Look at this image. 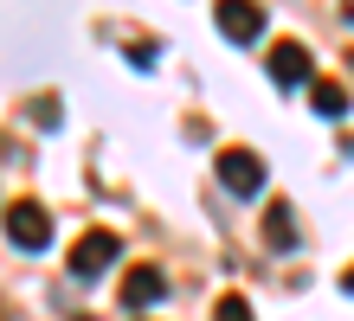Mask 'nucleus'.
Segmentation results:
<instances>
[{
  "label": "nucleus",
  "mask_w": 354,
  "mask_h": 321,
  "mask_svg": "<svg viewBox=\"0 0 354 321\" xmlns=\"http://www.w3.org/2000/svg\"><path fill=\"white\" fill-rule=\"evenodd\" d=\"M0 225H7V244L26 251V257H39V251L52 244V212L39 206V200H13L7 212H0Z\"/></svg>",
  "instance_id": "1"
},
{
  "label": "nucleus",
  "mask_w": 354,
  "mask_h": 321,
  "mask_svg": "<svg viewBox=\"0 0 354 321\" xmlns=\"http://www.w3.org/2000/svg\"><path fill=\"white\" fill-rule=\"evenodd\" d=\"M219 186L232 193V200H258L264 193V161L252 148H219Z\"/></svg>",
  "instance_id": "2"
},
{
  "label": "nucleus",
  "mask_w": 354,
  "mask_h": 321,
  "mask_svg": "<svg viewBox=\"0 0 354 321\" xmlns=\"http://www.w3.org/2000/svg\"><path fill=\"white\" fill-rule=\"evenodd\" d=\"M116 257H122V238H116V231H84V238L71 244V276H77V283H91V276H103Z\"/></svg>",
  "instance_id": "3"
},
{
  "label": "nucleus",
  "mask_w": 354,
  "mask_h": 321,
  "mask_svg": "<svg viewBox=\"0 0 354 321\" xmlns=\"http://www.w3.org/2000/svg\"><path fill=\"white\" fill-rule=\"evenodd\" d=\"M264 71H270L277 90H297V84L316 77V58H309V46H297V39H277V52L264 58Z\"/></svg>",
  "instance_id": "4"
},
{
  "label": "nucleus",
  "mask_w": 354,
  "mask_h": 321,
  "mask_svg": "<svg viewBox=\"0 0 354 321\" xmlns=\"http://www.w3.org/2000/svg\"><path fill=\"white\" fill-rule=\"evenodd\" d=\"M213 26L232 39V46H252V39L264 32V7H258V0H219V7H213Z\"/></svg>",
  "instance_id": "5"
},
{
  "label": "nucleus",
  "mask_w": 354,
  "mask_h": 321,
  "mask_svg": "<svg viewBox=\"0 0 354 321\" xmlns=\"http://www.w3.org/2000/svg\"><path fill=\"white\" fill-rule=\"evenodd\" d=\"M161 295H168V276H161L155 264H136L129 276H122V309H155Z\"/></svg>",
  "instance_id": "6"
},
{
  "label": "nucleus",
  "mask_w": 354,
  "mask_h": 321,
  "mask_svg": "<svg viewBox=\"0 0 354 321\" xmlns=\"http://www.w3.org/2000/svg\"><path fill=\"white\" fill-rule=\"evenodd\" d=\"M264 244L270 251H297V212H290V206H270L264 212Z\"/></svg>",
  "instance_id": "7"
},
{
  "label": "nucleus",
  "mask_w": 354,
  "mask_h": 321,
  "mask_svg": "<svg viewBox=\"0 0 354 321\" xmlns=\"http://www.w3.org/2000/svg\"><path fill=\"white\" fill-rule=\"evenodd\" d=\"M309 84H316V77H309ZM309 103H316V116H348V90H342V77L316 84V90H309Z\"/></svg>",
  "instance_id": "8"
},
{
  "label": "nucleus",
  "mask_w": 354,
  "mask_h": 321,
  "mask_svg": "<svg viewBox=\"0 0 354 321\" xmlns=\"http://www.w3.org/2000/svg\"><path fill=\"white\" fill-rule=\"evenodd\" d=\"M213 321H252V302H245V295H225L213 309Z\"/></svg>",
  "instance_id": "9"
}]
</instances>
